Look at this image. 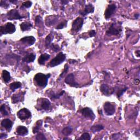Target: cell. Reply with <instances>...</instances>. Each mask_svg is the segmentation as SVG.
<instances>
[{"label": "cell", "instance_id": "6da1fadb", "mask_svg": "<svg viewBox=\"0 0 140 140\" xmlns=\"http://www.w3.org/2000/svg\"><path fill=\"white\" fill-rule=\"evenodd\" d=\"M50 75H45L42 73H38L35 75L34 80L36 84L41 87H45L47 85L48 79Z\"/></svg>", "mask_w": 140, "mask_h": 140}, {"label": "cell", "instance_id": "7a4b0ae2", "mask_svg": "<svg viewBox=\"0 0 140 140\" xmlns=\"http://www.w3.org/2000/svg\"><path fill=\"white\" fill-rule=\"evenodd\" d=\"M66 59V55L61 53H59V54L56 55L55 57L50 62V66L51 67H55V66H58L59 65L61 64L65 61Z\"/></svg>", "mask_w": 140, "mask_h": 140}, {"label": "cell", "instance_id": "3957f363", "mask_svg": "<svg viewBox=\"0 0 140 140\" xmlns=\"http://www.w3.org/2000/svg\"><path fill=\"white\" fill-rule=\"evenodd\" d=\"M15 25L11 22L7 23L4 26H1L0 29L1 34H12L15 31Z\"/></svg>", "mask_w": 140, "mask_h": 140}, {"label": "cell", "instance_id": "277c9868", "mask_svg": "<svg viewBox=\"0 0 140 140\" xmlns=\"http://www.w3.org/2000/svg\"><path fill=\"white\" fill-rule=\"evenodd\" d=\"M122 31L121 26L118 24H112L107 31V34L110 35H117Z\"/></svg>", "mask_w": 140, "mask_h": 140}, {"label": "cell", "instance_id": "5b68a950", "mask_svg": "<svg viewBox=\"0 0 140 140\" xmlns=\"http://www.w3.org/2000/svg\"><path fill=\"white\" fill-rule=\"evenodd\" d=\"M104 108L105 112L107 115H112L115 112V108L114 105L111 102H107L104 104Z\"/></svg>", "mask_w": 140, "mask_h": 140}, {"label": "cell", "instance_id": "8992f818", "mask_svg": "<svg viewBox=\"0 0 140 140\" xmlns=\"http://www.w3.org/2000/svg\"><path fill=\"white\" fill-rule=\"evenodd\" d=\"M17 116L21 120H24L30 117L31 116V113L28 109L24 108L20 110L17 113Z\"/></svg>", "mask_w": 140, "mask_h": 140}, {"label": "cell", "instance_id": "52a82bcc", "mask_svg": "<svg viewBox=\"0 0 140 140\" xmlns=\"http://www.w3.org/2000/svg\"><path fill=\"white\" fill-rule=\"evenodd\" d=\"M7 18L8 19L11 20H19L22 18L21 16L19 14L18 11L16 9H12L7 13Z\"/></svg>", "mask_w": 140, "mask_h": 140}, {"label": "cell", "instance_id": "ba28073f", "mask_svg": "<svg viewBox=\"0 0 140 140\" xmlns=\"http://www.w3.org/2000/svg\"><path fill=\"white\" fill-rule=\"evenodd\" d=\"M83 22H84V20H83V19L82 18L79 17L77 18L72 23V28L73 30L76 31H79L82 27Z\"/></svg>", "mask_w": 140, "mask_h": 140}, {"label": "cell", "instance_id": "9c48e42d", "mask_svg": "<svg viewBox=\"0 0 140 140\" xmlns=\"http://www.w3.org/2000/svg\"><path fill=\"white\" fill-rule=\"evenodd\" d=\"M65 82L67 84L71 85L73 87H77L78 86V84L75 81V76L73 73H70L66 77Z\"/></svg>", "mask_w": 140, "mask_h": 140}, {"label": "cell", "instance_id": "30bf717a", "mask_svg": "<svg viewBox=\"0 0 140 140\" xmlns=\"http://www.w3.org/2000/svg\"><path fill=\"white\" fill-rule=\"evenodd\" d=\"M116 6L115 5H110L107 8L105 12V17L106 19L111 18L116 10Z\"/></svg>", "mask_w": 140, "mask_h": 140}, {"label": "cell", "instance_id": "8fae6325", "mask_svg": "<svg viewBox=\"0 0 140 140\" xmlns=\"http://www.w3.org/2000/svg\"><path fill=\"white\" fill-rule=\"evenodd\" d=\"M100 90L105 95H110L114 92V89L107 84H102L100 87Z\"/></svg>", "mask_w": 140, "mask_h": 140}, {"label": "cell", "instance_id": "7c38bea8", "mask_svg": "<svg viewBox=\"0 0 140 140\" xmlns=\"http://www.w3.org/2000/svg\"><path fill=\"white\" fill-rule=\"evenodd\" d=\"M82 114L86 118H90L91 119H94L95 118L94 112L90 108L88 107L83 108L82 111Z\"/></svg>", "mask_w": 140, "mask_h": 140}, {"label": "cell", "instance_id": "4fadbf2b", "mask_svg": "<svg viewBox=\"0 0 140 140\" xmlns=\"http://www.w3.org/2000/svg\"><path fill=\"white\" fill-rule=\"evenodd\" d=\"M20 41L28 45H32L36 42V39L33 36H27L21 39Z\"/></svg>", "mask_w": 140, "mask_h": 140}, {"label": "cell", "instance_id": "5bb4252c", "mask_svg": "<svg viewBox=\"0 0 140 140\" xmlns=\"http://www.w3.org/2000/svg\"><path fill=\"white\" fill-rule=\"evenodd\" d=\"M1 125L3 128H5L7 130L10 131L12 129L13 123L11 120L9 119H5L2 121Z\"/></svg>", "mask_w": 140, "mask_h": 140}, {"label": "cell", "instance_id": "9a60e30c", "mask_svg": "<svg viewBox=\"0 0 140 140\" xmlns=\"http://www.w3.org/2000/svg\"><path fill=\"white\" fill-rule=\"evenodd\" d=\"M16 134L19 136H25L28 134V129L24 126H19L16 129Z\"/></svg>", "mask_w": 140, "mask_h": 140}, {"label": "cell", "instance_id": "2e32d148", "mask_svg": "<svg viewBox=\"0 0 140 140\" xmlns=\"http://www.w3.org/2000/svg\"><path fill=\"white\" fill-rule=\"evenodd\" d=\"M35 59H36V55L32 54H32L26 55L25 57L23 58L22 60L24 62L30 63V62H34Z\"/></svg>", "mask_w": 140, "mask_h": 140}, {"label": "cell", "instance_id": "e0dca14e", "mask_svg": "<svg viewBox=\"0 0 140 140\" xmlns=\"http://www.w3.org/2000/svg\"><path fill=\"white\" fill-rule=\"evenodd\" d=\"M50 58V55L48 54H42L38 59V63L40 65H44L46 60Z\"/></svg>", "mask_w": 140, "mask_h": 140}, {"label": "cell", "instance_id": "ac0fdd59", "mask_svg": "<svg viewBox=\"0 0 140 140\" xmlns=\"http://www.w3.org/2000/svg\"><path fill=\"white\" fill-rule=\"evenodd\" d=\"M41 107L43 109L48 110L51 106V102L46 99H43L41 102Z\"/></svg>", "mask_w": 140, "mask_h": 140}, {"label": "cell", "instance_id": "d6986e66", "mask_svg": "<svg viewBox=\"0 0 140 140\" xmlns=\"http://www.w3.org/2000/svg\"><path fill=\"white\" fill-rule=\"evenodd\" d=\"M2 75L3 81L6 83H8L10 81V79H11L10 73L7 71V70H3Z\"/></svg>", "mask_w": 140, "mask_h": 140}, {"label": "cell", "instance_id": "ffe728a7", "mask_svg": "<svg viewBox=\"0 0 140 140\" xmlns=\"http://www.w3.org/2000/svg\"><path fill=\"white\" fill-rule=\"evenodd\" d=\"M94 7H93V6L91 4H89L85 6V9L84 11V13H83L82 15H85L86 14H89L90 13H92L94 12Z\"/></svg>", "mask_w": 140, "mask_h": 140}, {"label": "cell", "instance_id": "44dd1931", "mask_svg": "<svg viewBox=\"0 0 140 140\" xmlns=\"http://www.w3.org/2000/svg\"><path fill=\"white\" fill-rule=\"evenodd\" d=\"M21 86V83L20 82H13L10 84V88L12 91H15L16 89H18Z\"/></svg>", "mask_w": 140, "mask_h": 140}, {"label": "cell", "instance_id": "7402d4cb", "mask_svg": "<svg viewBox=\"0 0 140 140\" xmlns=\"http://www.w3.org/2000/svg\"><path fill=\"white\" fill-rule=\"evenodd\" d=\"M104 129V126L99 124V125H95L94 126H92L91 128V130L93 132H96L100 131Z\"/></svg>", "mask_w": 140, "mask_h": 140}, {"label": "cell", "instance_id": "603a6c76", "mask_svg": "<svg viewBox=\"0 0 140 140\" xmlns=\"http://www.w3.org/2000/svg\"><path fill=\"white\" fill-rule=\"evenodd\" d=\"M20 26H21V29L22 30V31H25L29 30L32 27V25L30 24V23L23 22L20 25Z\"/></svg>", "mask_w": 140, "mask_h": 140}, {"label": "cell", "instance_id": "cb8c5ba5", "mask_svg": "<svg viewBox=\"0 0 140 140\" xmlns=\"http://www.w3.org/2000/svg\"><path fill=\"white\" fill-rule=\"evenodd\" d=\"M21 94H15L13 95L12 96V102L13 104H15V103L18 102L20 100V99L21 98Z\"/></svg>", "mask_w": 140, "mask_h": 140}, {"label": "cell", "instance_id": "d4e9b609", "mask_svg": "<svg viewBox=\"0 0 140 140\" xmlns=\"http://www.w3.org/2000/svg\"><path fill=\"white\" fill-rule=\"evenodd\" d=\"M72 132V129L71 126H67L62 130V133L65 136H68L71 134Z\"/></svg>", "mask_w": 140, "mask_h": 140}, {"label": "cell", "instance_id": "484cf974", "mask_svg": "<svg viewBox=\"0 0 140 140\" xmlns=\"http://www.w3.org/2000/svg\"><path fill=\"white\" fill-rule=\"evenodd\" d=\"M42 121H38L37 122L34 128V129H33V133H34V134H36L37 132H38L40 128H41V126H42Z\"/></svg>", "mask_w": 140, "mask_h": 140}, {"label": "cell", "instance_id": "4316f807", "mask_svg": "<svg viewBox=\"0 0 140 140\" xmlns=\"http://www.w3.org/2000/svg\"><path fill=\"white\" fill-rule=\"evenodd\" d=\"M53 38V36H52V35H49L47 37H46L45 39V45L46 46H48L52 41V39Z\"/></svg>", "mask_w": 140, "mask_h": 140}, {"label": "cell", "instance_id": "83f0119b", "mask_svg": "<svg viewBox=\"0 0 140 140\" xmlns=\"http://www.w3.org/2000/svg\"><path fill=\"white\" fill-rule=\"evenodd\" d=\"M90 136L88 133H84L83 134L81 137L79 138V139H83V140H90Z\"/></svg>", "mask_w": 140, "mask_h": 140}, {"label": "cell", "instance_id": "f1b7e54d", "mask_svg": "<svg viewBox=\"0 0 140 140\" xmlns=\"http://www.w3.org/2000/svg\"><path fill=\"white\" fill-rule=\"evenodd\" d=\"M0 111H1L2 114L3 115H7L8 114V112L6 111V107H5V105H2L1 106V108H0Z\"/></svg>", "mask_w": 140, "mask_h": 140}, {"label": "cell", "instance_id": "f546056e", "mask_svg": "<svg viewBox=\"0 0 140 140\" xmlns=\"http://www.w3.org/2000/svg\"><path fill=\"white\" fill-rule=\"evenodd\" d=\"M36 139L37 140H46V139L45 136L43 134H39L38 135H37Z\"/></svg>", "mask_w": 140, "mask_h": 140}, {"label": "cell", "instance_id": "4dcf8cb0", "mask_svg": "<svg viewBox=\"0 0 140 140\" xmlns=\"http://www.w3.org/2000/svg\"><path fill=\"white\" fill-rule=\"evenodd\" d=\"M67 25V21H64L60 23L59 25L57 26V27L56 28V29H61L62 28H64L65 26Z\"/></svg>", "mask_w": 140, "mask_h": 140}, {"label": "cell", "instance_id": "1f68e13d", "mask_svg": "<svg viewBox=\"0 0 140 140\" xmlns=\"http://www.w3.org/2000/svg\"><path fill=\"white\" fill-rule=\"evenodd\" d=\"M32 5V2L31 1H26L22 3V6L25 7V8L30 7Z\"/></svg>", "mask_w": 140, "mask_h": 140}, {"label": "cell", "instance_id": "d6a6232c", "mask_svg": "<svg viewBox=\"0 0 140 140\" xmlns=\"http://www.w3.org/2000/svg\"><path fill=\"white\" fill-rule=\"evenodd\" d=\"M0 6H1L2 7H4L5 8H8L9 7V5H8L7 3H6V1H1V2H0Z\"/></svg>", "mask_w": 140, "mask_h": 140}, {"label": "cell", "instance_id": "836d02e7", "mask_svg": "<svg viewBox=\"0 0 140 140\" xmlns=\"http://www.w3.org/2000/svg\"><path fill=\"white\" fill-rule=\"evenodd\" d=\"M64 93V91H62V92L60 93V94H59L53 95H52V98L54 99H59L60 97V96H61L63 95Z\"/></svg>", "mask_w": 140, "mask_h": 140}, {"label": "cell", "instance_id": "e575fe53", "mask_svg": "<svg viewBox=\"0 0 140 140\" xmlns=\"http://www.w3.org/2000/svg\"><path fill=\"white\" fill-rule=\"evenodd\" d=\"M68 66H67V65H65V69H64V72H63L61 73V75H60V77H62L64 76V75L65 74H66V73H67V71H68Z\"/></svg>", "mask_w": 140, "mask_h": 140}, {"label": "cell", "instance_id": "d590c367", "mask_svg": "<svg viewBox=\"0 0 140 140\" xmlns=\"http://www.w3.org/2000/svg\"><path fill=\"white\" fill-rule=\"evenodd\" d=\"M126 89H127L125 88V89H123V90H121L119 91H118V94H117L118 97V98H119L120 96H122V95L123 94V93H124V92L126 90Z\"/></svg>", "mask_w": 140, "mask_h": 140}, {"label": "cell", "instance_id": "8d00e7d4", "mask_svg": "<svg viewBox=\"0 0 140 140\" xmlns=\"http://www.w3.org/2000/svg\"><path fill=\"white\" fill-rule=\"evenodd\" d=\"M36 24H39L40 22L42 21V18H41V16H37L36 18Z\"/></svg>", "mask_w": 140, "mask_h": 140}, {"label": "cell", "instance_id": "74e56055", "mask_svg": "<svg viewBox=\"0 0 140 140\" xmlns=\"http://www.w3.org/2000/svg\"><path fill=\"white\" fill-rule=\"evenodd\" d=\"M96 35V32L94 30H91L89 32V35L90 37H94Z\"/></svg>", "mask_w": 140, "mask_h": 140}, {"label": "cell", "instance_id": "f35d334b", "mask_svg": "<svg viewBox=\"0 0 140 140\" xmlns=\"http://www.w3.org/2000/svg\"><path fill=\"white\" fill-rule=\"evenodd\" d=\"M7 137V135L5 134H1V136H0V138L2 139L3 137Z\"/></svg>", "mask_w": 140, "mask_h": 140}, {"label": "cell", "instance_id": "ab89813d", "mask_svg": "<svg viewBox=\"0 0 140 140\" xmlns=\"http://www.w3.org/2000/svg\"><path fill=\"white\" fill-rule=\"evenodd\" d=\"M136 53L137 54V55L138 57H139V51H137V52H136Z\"/></svg>", "mask_w": 140, "mask_h": 140}]
</instances>
